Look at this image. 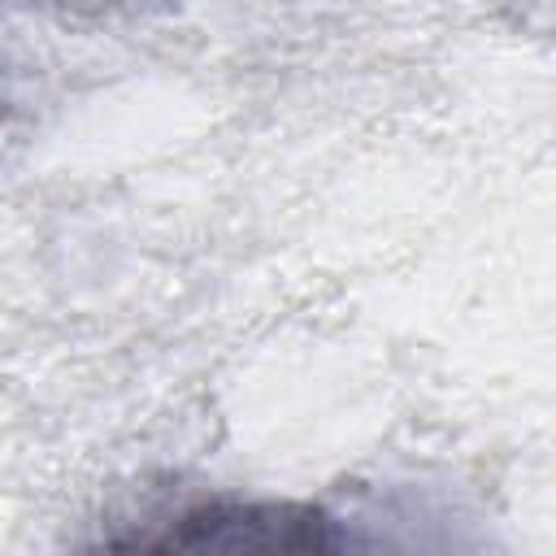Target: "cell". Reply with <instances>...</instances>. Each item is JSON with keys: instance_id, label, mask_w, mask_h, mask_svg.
I'll use <instances>...</instances> for the list:
<instances>
[{"instance_id": "obj_1", "label": "cell", "mask_w": 556, "mask_h": 556, "mask_svg": "<svg viewBox=\"0 0 556 556\" xmlns=\"http://www.w3.org/2000/svg\"><path fill=\"white\" fill-rule=\"evenodd\" d=\"M122 556H365L343 517L313 500L208 495L139 534Z\"/></svg>"}]
</instances>
